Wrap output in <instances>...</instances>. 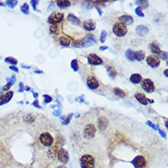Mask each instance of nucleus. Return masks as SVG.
<instances>
[{
    "instance_id": "1",
    "label": "nucleus",
    "mask_w": 168,
    "mask_h": 168,
    "mask_svg": "<svg viewBox=\"0 0 168 168\" xmlns=\"http://www.w3.org/2000/svg\"><path fill=\"white\" fill-rule=\"evenodd\" d=\"M39 141H40V144H42L45 147H51L54 143L53 136L48 131H44V132L40 133V137H39Z\"/></svg>"
},
{
    "instance_id": "2",
    "label": "nucleus",
    "mask_w": 168,
    "mask_h": 168,
    "mask_svg": "<svg viewBox=\"0 0 168 168\" xmlns=\"http://www.w3.org/2000/svg\"><path fill=\"white\" fill-rule=\"evenodd\" d=\"M80 164L82 168H94L96 165V160L92 155L84 154L80 158Z\"/></svg>"
},
{
    "instance_id": "3",
    "label": "nucleus",
    "mask_w": 168,
    "mask_h": 168,
    "mask_svg": "<svg viewBox=\"0 0 168 168\" xmlns=\"http://www.w3.org/2000/svg\"><path fill=\"white\" fill-rule=\"evenodd\" d=\"M64 13L54 11L50 15V17L48 18V22L52 25H58L64 20Z\"/></svg>"
},
{
    "instance_id": "4",
    "label": "nucleus",
    "mask_w": 168,
    "mask_h": 168,
    "mask_svg": "<svg viewBox=\"0 0 168 168\" xmlns=\"http://www.w3.org/2000/svg\"><path fill=\"white\" fill-rule=\"evenodd\" d=\"M128 29L127 27L124 26L123 24H121L119 22H117L113 26V33L118 36V37H123L127 34Z\"/></svg>"
},
{
    "instance_id": "5",
    "label": "nucleus",
    "mask_w": 168,
    "mask_h": 168,
    "mask_svg": "<svg viewBox=\"0 0 168 168\" xmlns=\"http://www.w3.org/2000/svg\"><path fill=\"white\" fill-rule=\"evenodd\" d=\"M141 86H142V88L145 91V92H147V93H152L154 91V89H155L154 82H152L149 78H145V79L142 80Z\"/></svg>"
},
{
    "instance_id": "6",
    "label": "nucleus",
    "mask_w": 168,
    "mask_h": 168,
    "mask_svg": "<svg viewBox=\"0 0 168 168\" xmlns=\"http://www.w3.org/2000/svg\"><path fill=\"white\" fill-rule=\"evenodd\" d=\"M57 158L63 164H66L69 162V155H68L67 151L65 149H64L63 147H61L58 151Z\"/></svg>"
},
{
    "instance_id": "7",
    "label": "nucleus",
    "mask_w": 168,
    "mask_h": 168,
    "mask_svg": "<svg viewBox=\"0 0 168 168\" xmlns=\"http://www.w3.org/2000/svg\"><path fill=\"white\" fill-rule=\"evenodd\" d=\"M60 148H61V142H55L50 147V149L48 150V156L50 159L55 160L57 158V154Z\"/></svg>"
},
{
    "instance_id": "8",
    "label": "nucleus",
    "mask_w": 168,
    "mask_h": 168,
    "mask_svg": "<svg viewBox=\"0 0 168 168\" xmlns=\"http://www.w3.org/2000/svg\"><path fill=\"white\" fill-rule=\"evenodd\" d=\"M146 62L147 64L152 68H157L160 65V59L158 58L157 55H154V54H151L146 58Z\"/></svg>"
},
{
    "instance_id": "9",
    "label": "nucleus",
    "mask_w": 168,
    "mask_h": 168,
    "mask_svg": "<svg viewBox=\"0 0 168 168\" xmlns=\"http://www.w3.org/2000/svg\"><path fill=\"white\" fill-rule=\"evenodd\" d=\"M96 134V127L93 124H88L84 130V137L86 139H92Z\"/></svg>"
},
{
    "instance_id": "10",
    "label": "nucleus",
    "mask_w": 168,
    "mask_h": 168,
    "mask_svg": "<svg viewBox=\"0 0 168 168\" xmlns=\"http://www.w3.org/2000/svg\"><path fill=\"white\" fill-rule=\"evenodd\" d=\"M132 164L134 165L135 168H144L146 166V159L144 156L142 155H139V156H136L132 161H131Z\"/></svg>"
},
{
    "instance_id": "11",
    "label": "nucleus",
    "mask_w": 168,
    "mask_h": 168,
    "mask_svg": "<svg viewBox=\"0 0 168 168\" xmlns=\"http://www.w3.org/2000/svg\"><path fill=\"white\" fill-rule=\"evenodd\" d=\"M86 85L91 90H95L99 87V82L94 75H89L86 78Z\"/></svg>"
},
{
    "instance_id": "12",
    "label": "nucleus",
    "mask_w": 168,
    "mask_h": 168,
    "mask_svg": "<svg viewBox=\"0 0 168 168\" xmlns=\"http://www.w3.org/2000/svg\"><path fill=\"white\" fill-rule=\"evenodd\" d=\"M87 61L90 64H93V65H100L103 64V60L95 53H90L87 56Z\"/></svg>"
},
{
    "instance_id": "13",
    "label": "nucleus",
    "mask_w": 168,
    "mask_h": 168,
    "mask_svg": "<svg viewBox=\"0 0 168 168\" xmlns=\"http://www.w3.org/2000/svg\"><path fill=\"white\" fill-rule=\"evenodd\" d=\"M82 40H83V42H84V46H85V47H90V46H92V45H95V44L97 43L95 36L91 35V34L86 35L84 39H82Z\"/></svg>"
},
{
    "instance_id": "14",
    "label": "nucleus",
    "mask_w": 168,
    "mask_h": 168,
    "mask_svg": "<svg viewBox=\"0 0 168 168\" xmlns=\"http://www.w3.org/2000/svg\"><path fill=\"white\" fill-rule=\"evenodd\" d=\"M118 22L123 24L124 26H130L133 24V19L131 16H129V15H124V16H121L118 18Z\"/></svg>"
},
{
    "instance_id": "15",
    "label": "nucleus",
    "mask_w": 168,
    "mask_h": 168,
    "mask_svg": "<svg viewBox=\"0 0 168 168\" xmlns=\"http://www.w3.org/2000/svg\"><path fill=\"white\" fill-rule=\"evenodd\" d=\"M136 33L139 36H145L149 32V28L144 25H139L136 27Z\"/></svg>"
},
{
    "instance_id": "16",
    "label": "nucleus",
    "mask_w": 168,
    "mask_h": 168,
    "mask_svg": "<svg viewBox=\"0 0 168 168\" xmlns=\"http://www.w3.org/2000/svg\"><path fill=\"white\" fill-rule=\"evenodd\" d=\"M71 40L72 39L68 35H63V36H61L59 41H60V44L62 45L63 47H68L71 44Z\"/></svg>"
},
{
    "instance_id": "17",
    "label": "nucleus",
    "mask_w": 168,
    "mask_h": 168,
    "mask_svg": "<svg viewBox=\"0 0 168 168\" xmlns=\"http://www.w3.org/2000/svg\"><path fill=\"white\" fill-rule=\"evenodd\" d=\"M83 27L85 29L87 30V32H92V30H94L96 28V24L92 20H86L83 23Z\"/></svg>"
},
{
    "instance_id": "18",
    "label": "nucleus",
    "mask_w": 168,
    "mask_h": 168,
    "mask_svg": "<svg viewBox=\"0 0 168 168\" xmlns=\"http://www.w3.org/2000/svg\"><path fill=\"white\" fill-rule=\"evenodd\" d=\"M142 80V75L140 74H133L130 75V81L134 84V85H137V84H140Z\"/></svg>"
},
{
    "instance_id": "19",
    "label": "nucleus",
    "mask_w": 168,
    "mask_h": 168,
    "mask_svg": "<svg viewBox=\"0 0 168 168\" xmlns=\"http://www.w3.org/2000/svg\"><path fill=\"white\" fill-rule=\"evenodd\" d=\"M67 20L74 24V25H76V26H79L81 25V20L77 18V17H75L74 14H69L68 15V17H67Z\"/></svg>"
},
{
    "instance_id": "20",
    "label": "nucleus",
    "mask_w": 168,
    "mask_h": 168,
    "mask_svg": "<svg viewBox=\"0 0 168 168\" xmlns=\"http://www.w3.org/2000/svg\"><path fill=\"white\" fill-rule=\"evenodd\" d=\"M135 98L138 100L142 105H143V106H146L147 104H148V102H147V98L143 95V94H142V93H136L135 94Z\"/></svg>"
},
{
    "instance_id": "21",
    "label": "nucleus",
    "mask_w": 168,
    "mask_h": 168,
    "mask_svg": "<svg viewBox=\"0 0 168 168\" xmlns=\"http://www.w3.org/2000/svg\"><path fill=\"white\" fill-rule=\"evenodd\" d=\"M98 128L100 130H104L106 128V125H108V119H106L105 117H102L98 119Z\"/></svg>"
},
{
    "instance_id": "22",
    "label": "nucleus",
    "mask_w": 168,
    "mask_h": 168,
    "mask_svg": "<svg viewBox=\"0 0 168 168\" xmlns=\"http://www.w3.org/2000/svg\"><path fill=\"white\" fill-rule=\"evenodd\" d=\"M56 4L60 8H66L71 6V2L67 0H58L56 1Z\"/></svg>"
},
{
    "instance_id": "23",
    "label": "nucleus",
    "mask_w": 168,
    "mask_h": 168,
    "mask_svg": "<svg viewBox=\"0 0 168 168\" xmlns=\"http://www.w3.org/2000/svg\"><path fill=\"white\" fill-rule=\"evenodd\" d=\"M144 58H145V52L143 51H137L134 52V60L141 62Z\"/></svg>"
},
{
    "instance_id": "24",
    "label": "nucleus",
    "mask_w": 168,
    "mask_h": 168,
    "mask_svg": "<svg viewBox=\"0 0 168 168\" xmlns=\"http://www.w3.org/2000/svg\"><path fill=\"white\" fill-rule=\"evenodd\" d=\"M149 49L151 50V52L154 53V54H159L161 50H160V47L158 45H156L155 43H150L149 44Z\"/></svg>"
},
{
    "instance_id": "25",
    "label": "nucleus",
    "mask_w": 168,
    "mask_h": 168,
    "mask_svg": "<svg viewBox=\"0 0 168 168\" xmlns=\"http://www.w3.org/2000/svg\"><path fill=\"white\" fill-rule=\"evenodd\" d=\"M50 32L52 34H59L61 32V27L59 25H51L50 26Z\"/></svg>"
},
{
    "instance_id": "26",
    "label": "nucleus",
    "mask_w": 168,
    "mask_h": 168,
    "mask_svg": "<svg viewBox=\"0 0 168 168\" xmlns=\"http://www.w3.org/2000/svg\"><path fill=\"white\" fill-rule=\"evenodd\" d=\"M16 82V77H15V75H11V79L9 82H8V84L3 87V90L4 91H9L10 87L14 85V83Z\"/></svg>"
},
{
    "instance_id": "27",
    "label": "nucleus",
    "mask_w": 168,
    "mask_h": 168,
    "mask_svg": "<svg viewBox=\"0 0 168 168\" xmlns=\"http://www.w3.org/2000/svg\"><path fill=\"white\" fill-rule=\"evenodd\" d=\"M113 91H114V94L117 97H118V98H124V97H126V93L124 92L123 90L118 88V87H115Z\"/></svg>"
},
{
    "instance_id": "28",
    "label": "nucleus",
    "mask_w": 168,
    "mask_h": 168,
    "mask_svg": "<svg viewBox=\"0 0 168 168\" xmlns=\"http://www.w3.org/2000/svg\"><path fill=\"white\" fill-rule=\"evenodd\" d=\"M106 72H108V74L110 76L111 78L115 77L116 74H117V72H116V70H115V68H114V67L108 65V66L106 67Z\"/></svg>"
},
{
    "instance_id": "29",
    "label": "nucleus",
    "mask_w": 168,
    "mask_h": 168,
    "mask_svg": "<svg viewBox=\"0 0 168 168\" xmlns=\"http://www.w3.org/2000/svg\"><path fill=\"white\" fill-rule=\"evenodd\" d=\"M74 114L73 113H70L67 117H61V119H62V123L63 125H68L70 123V120L72 119Z\"/></svg>"
},
{
    "instance_id": "30",
    "label": "nucleus",
    "mask_w": 168,
    "mask_h": 168,
    "mask_svg": "<svg viewBox=\"0 0 168 168\" xmlns=\"http://www.w3.org/2000/svg\"><path fill=\"white\" fill-rule=\"evenodd\" d=\"M125 57L129 61H131V62H133V61H134V52L132 50H130V49H128L125 52Z\"/></svg>"
},
{
    "instance_id": "31",
    "label": "nucleus",
    "mask_w": 168,
    "mask_h": 168,
    "mask_svg": "<svg viewBox=\"0 0 168 168\" xmlns=\"http://www.w3.org/2000/svg\"><path fill=\"white\" fill-rule=\"evenodd\" d=\"M72 45L75 48H83V47H85L84 46V42H83L82 40H74L73 41Z\"/></svg>"
},
{
    "instance_id": "32",
    "label": "nucleus",
    "mask_w": 168,
    "mask_h": 168,
    "mask_svg": "<svg viewBox=\"0 0 168 168\" xmlns=\"http://www.w3.org/2000/svg\"><path fill=\"white\" fill-rule=\"evenodd\" d=\"M71 67L74 72H77L79 70V65H78V62L76 59H74L71 62Z\"/></svg>"
},
{
    "instance_id": "33",
    "label": "nucleus",
    "mask_w": 168,
    "mask_h": 168,
    "mask_svg": "<svg viewBox=\"0 0 168 168\" xmlns=\"http://www.w3.org/2000/svg\"><path fill=\"white\" fill-rule=\"evenodd\" d=\"M5 62L8 63V64H10L11 65H16L18 64V60L13 58V57H7L5 59Z\"/></svg>"
},
{
    "instance_id": "34",
    "label": "nucleus",
    "mask_w": 168,
    "mask_h": 168,
    "mask_svg": "<svg viewBox=\"0 0 168 168\" xmlns=\"http://www.w3.org/2000/svg\"><path fill=\"white\" fill-rule=\"evenodd\" d=\"M20 10L22 11V13L26 14V15H28L29 14V7L27 3H24L21 7H20Z\"/></svg>"
},
{
    "instance_id": "35",
    "label": "nucleus",
    "mask_w": 168,
    "mask_h": 168,
    "mask_svg": "<svg viewBox=\"0 0 168 168\" xmlns=\"http://www.w3.org/2000/svg\"><path fill=\"white\" fill-rule=\"evenodd\" d=\"M18 3H19V1H17V0H8V1H6V4L8 7H10L11 8H14L18 5Z\"/></svg>"
},
{
    "instance_id": "36",
    "label": "nucleus",
    "mask_w": 168,
    "mask_h": 168,
    "mask_svg": "<svg viewBox=\"0 0 168 168\" xmlns=\"http://www.w3.org/2000/svg\"><path fill=\"white\" fill-rule=\"evenodd\" d=\"M135 13H136L137 16H139V17H141V18H143V17H144V13H143L142 8L141 7H138V8H135Z\"/></svg>"
},
{
    "instance_id": "37",
    "label": "nucleus",
    "mask_w": 168,
    "mask_h": 168,
    "mask_svg": "<svg viewBox=\"0 0 168 168\" xmlns=\"http://www.w3.org/2000/svg\"><path fill=\"white\" fill-rule=\"evenodd\" d=\"M13 95H14V92L13 91H8V93H6L5 94V98H6V103H8V101H10L11 100V98H12V97H13Z\"/></svg>"
},
{
    "instance_id": "38",
    "label": "nucleus",
    "mask_w": 168,
    "mask_h": 168,
    "mask_svg": "<svg viewBox=\"0 0 168 168\" xmlns=\"http://www.w3.org/2000/svg\"><path fill=\"white\" fill-rule=\"evenodd\" d=\"M106 40V30H102L101 32V34H100V42L104 43Z\"/></svg>"
},
{
    "instance_id": "39",
    "label": "nucleus",
    "mask_w": 168,
    "mask_h": 168,
    "mask_svg": "<svg viewBox=\"0 0 168 168\" xmlns=\"http://www.w3.org/2000/svg\"><path fill=\"white\" fill-rule=\"evenodd\" d=\"M43 98H44V104H48V103H51L52 101V98L51 96H48V95H43L42 96Z\"/></svg>"
},
{
    "instance_id": "40",
    "label": "nucleus",
    "mask_w": 168,
    "mask_h": 168,
    "mask_svg": "<svg viewBox=\"0 0 168 168\" xmlns=\"http://www.w3.org/2000/svg\"><path fill=\"white\" fill-rule=\"evenodd\" d=\"M24 118H25V121H27L28 123H29V122H32V120L34 119V117H33L32 114H28V115L25 116Z\"/></svg>"
},
{
    "instance_id": "41",
    "label": "nucleus",
    "mask_w": 168,
    "mask_h": 168,
    "mask_svg": "<svg viewBox=\"0 0 168 168\" xmlns=\"http://www.w3.org/2000/svg\"><path fill=\"white\" fill-rule=\"evenodd\" d=\"M135 4L137 5H142V7H143L144 8H146L148 7V1H135ZM141 7V8H142Z\"/></svg>"
},
{
    "instance_id": "42",
    "label": "nucleus",
    "mask_w": 168,
    "mask_h": 168,
    "mask_svg": "<svg viewBox=\"0 0 168 168\" xmlns=\"http://www.w3.org/2000/svg\"><path fill=\"white\" fill-rule=\"evenodd\" d=\"M158 55L160 56L161 59H163V60H164V61H167V52H163V51H161L160 53H159Z\"/></svg>"
},
{
    "instance_id": "43",
    "label": "nucleus",
    "mask_w": 168,
    "mask_h": 168,
    "mask_svg": "<svg viewBox=\"0 0 168 168\" xmlns=\"http://www.w3.org/2000/svg\"><path fill=\"white\" fill-rule=\"evenodd\" d=\"M30 3H32V6L33 9L36 10V11H38V8H37V5L39 4L38 0H32V1H30Z\"/></svg>"
},
{
    "instance_id": "44",
    "label": "nucleus",
    "mask_w": 168,
    "mask_h": 168,
    "mask_svg": "<svg viewBox=\"0 0 168 168\" xmlns=\"http://www.w3.org/2000/svg\"><path fill=\"white\" fill-rule=\"evenodd\" d=\"M146 124L148 125V126H150L152 130H157V126H155L154 123H152V122H151L150 120H148V121H146Z\"/></svg>"
},
{
    "instance_id": "45",
    "label": "nucleus",
    "mask_w": 168,
    "mask_h": 168,
    "mask_svg": "<svg viewBox=\"0 0 168 168\" xmlns=\"http://www.w3.org/2000/svg\"><path fill=\"white\" fill-rule=\"evenodd\" d=\"M32 106H35V108H37V109H41V106L39 105V100H38V99H35V100L32 102Z\"/></svg>"
},
{
    "instance_id": "46",
    "label": "nucleus",
    "mask_w": 168,
    "mask_h": 168,
    "mask_svg": "<svg viewBox=\"0 0 168 168\" xmlns=\"http://www.w3.org/2000/svg\"><path fill=\"white\" fill-rule=\"evenodd\" d=\"M3 104H6V98H5V94L0 96V106L3 105Z\"/></svg>"
},
{
    "instance_id": "47",
    "label": "nucleus",
    "mask_w": 168,
    "mask_h": 168,
    "mask_svg": "<svg viewBox=\"0 0 168 168\" xmlns=\"http://www.w3.org/2000/svg\"><path fill=\"white\" fill-rule=\"evenodd\" d=\"M76 101H77V102H80V103H84V102H85V96H84V95L80 96L79 98H76Z\"/></svg>"
},
{
    "instance_id": "48",
    "label": "nucleus",
    "mask_w": 168,
    "mask_h": 168,
    "mask_svg": "<svg viewBox=\"0 0 168 168\" xmlns=\"http://www.w3.org/2000/svg\"><path fill=\"white\" fill-rule=\"evenodd\" d=\"M157 130H158V132L160 133V135L163 137V138H166V133H165L164 130H162L161 129H159V127H158V129H157Z\"/></svg>"
},
{
    "instance_id": "49",
    "label": "nucleus",
    "mask_w": 168,
    "mask_h": 168,
    "mask_svg": "<svg viewBox=\"0 0 168 168\" xmlns=\"http://www.w3.org/2000/svg\"><path fill=\"white\" fill-rule=\"evenodd\" d=\"M9 69H10L11 71L15 72V73H19V68H17L15 65H10V66H9Z\"/></svg>"
},
{
    "instance_id": "50",
    "label": "nucleus",
    "mask_w": 168,
    "mask_h": 168,
    "mask_svg": "<svg viewBox=\"0 0 168 168\" xmlns=\"http://www.w3.org/2000/svg\"><path fill=\"white\" fill-rule=\"evenodd\" d=\"M23 91H24V86H23V83H22V82H20V90H19V92L22 93Z\"/></svg>"
},
{
    "instance_id": "51",
    "label": "nucleus",
    "mask_w": 168,
    "mask_h": 168,
    "mask_svg": "<svg viewBox=\"0 0 168 168\" xmlns=\"http://www.w3.org/2000/svg\"><path fill=\"white\" fill-rule=\"evenodd\" d=\"M53 115L56 116V117H59L61 115V110H54L53 111Z\"/></svg>"
},
{
    "instance_id": "52",
    "label": "nucleus",
    "mask_w": 168,
    "mask_h": 168,
    "mask_svg": "<svg viewBox=\"0 0 168 168\" xmlns=\"http://www.w3.org/2000/svg\"><path fill=\"white\" fill-rule=\"evenodd\" d=\"M108 49H109L108 46H101V47H99V51H100V52L106 51V50H108Z\"/></svg>"
},
{
    "instance_id": "53",
    "label": "nucleus",
    "mask_w": 168,
    "mask_h": 168,
    "mask_svg": "<svg viewBox=\"0 0 168 168\" xmlns=\"http://www.w3.org/2000/svg\"><path fill=\"white\" fill-rule=\"evenodd\" d=\"M21 67L25 68V69H30V68H32V66H30V65H25V64H21Z\"/></svg>"
},
{
    "instance_id": "54",
    "label": "nucleus",
    "mask_w": 168,
    "mask_h": 168,
    "mask_svg": "<svg viewBox=\"0 0 168 168\" xmlns=\"http://www.w3.org/2000/svg\"><path fill=\"white\" fill-rule=\"evenodd\" d=\"M32 94H33V97H34L35 98H37L39 97V94H38V93H36V92H34L33 90H32Z\"/></svg>"
},
{
    "instance_id": "55",
    "label": "nucleus",
    "mask_w": 168,
    "mask_h": 168,
    "mask_svg": "<svg viewBox=\"0 0 168 168\" xmlns=\"http://www.w3.org/2000/svg\"><path fill=\"white\" fill-rule=\"evenodd\" d=\"M164 74L165 77H168V70H167V69H165V70L164 71Z\"/></svg>"
},
{
    "instance_id": "56",
    "label": "nucleus",
    "mask_w": 168,
    "mask_h": 168,
    "mask_svg": "<svg viewBox=\"0 0 168 168\" xmlns=\"http://www.w3.org/2000/svg\"><path fill=\"white\" fill-rule=\"evenodd\" d=\"M97 10H98V14H99V16H102V11H101V9H100L99 8H97Z\"/></svg>"
},
{
    "instance_id": "57",
    "label": "nucleus",
    "mask_w": 168,
    "mask_h": 168,
    "mask_svg": "<svg viewBox=\"0 0 168 168\" xmlns=\"http://www.w3.org/2000/svg\"><path fill=\"white\" fill-rule=\"evenodd\" d=\"M34 73H35V74H43V72H42V71H40V70H36Z\"/></svg>"
},
{
    "instance_id": "58",
    "label": "nucleus",
    "mask_w": 168,
    "mask_h": 168,
    "mask_svg": "<svg viewBox=\"0 0 168 168\" xmlns=\"http://www.w3.org/2000/svg\"><path fill=\"white\" fill-rule=\"evenodd\" d=\"M164 124H165V128H168V122H167V120H165Z\"/></svg>"
},
{
    "instance_id": "59",
    "label": "nucleus",
    "mask_w": 168,
    "mask_h": 168,
    "mask_svg": "<svg viewBox=\"0 0 168 168\" xmlns=\"http://www.w3.org/2000/svg\"><path fill=\"white\" fill-rule=\"evenodd\" d=\"M25 90H28H28H30V87H29V86H26V87H25Z\"/></svg>"
},
{
    "instance_id": "60",
    "label": "nucleus",
    "mask_w": 168,
    "mask_h": 168,
    "mask_svg": "<svg viewBox=\"0 0 168 168\" xmlns=\"http://www.w3.org/2000/svg\"><path fill=\"white\" fill-rule=\"evenodd\" d=\"M0 6H1V7H3V6H5V4H4L3 2H1V1H0Z\"/></svg>"
},
{
    "instance_id": "61",
    "label": "nucleus",
    "mask_w": 168,
    "mask_h": 168,
    "mask_svg": "<svg viewBox=\"0 0 168 168\" xmlns=\"http://www.w3.org/2000/svg\"><path fill=\"white\" fill-rule=\"evenodd\" d=\"M58 168H66V167H65V166H63V165H62V166H59Z\"/></svg>"
}]
</instances>
